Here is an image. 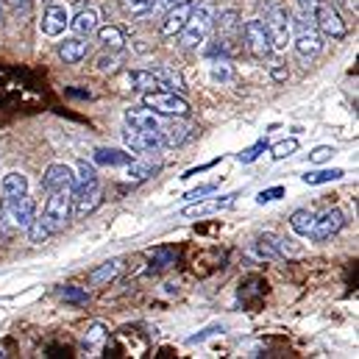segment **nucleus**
<instances>
[{"label":"nucleus","mask_w":359,"mask_h":359,"mask_svg":"<svg viewBox=\"0 0 359 359\" xmlns=\"http://www.w3.org/2000/svg\"><path fill=\"white\" fill-rule=\"evenodd\" d=\"M287 76H290V73H287V67H273V79H276V81H284Z\"/></svg>","instance_id":"nucleus-47"},{"label":"nucleus","mask_w":359,"mask_h":359,"mask_svg":"<svg viewBox=\"0 0 359 359\" xmlns=\"http://www.w3.org/2000/svg\"><path fill=\"white\" fill-rule=\"evenodd\" d=\"M120 8L128 17H145V14H151L154 0H120Z\"/></svg>","instance_id":"nucleus-32"},{"label":"nucleus","mask_w":359,"mask_h":359,"mask_svg":"<svg viewBox=\"0 0 359 359\" xmlns=\"http://www.w3.org/2000/svg\"><path fill=\"white\" fill-rule=\"evenodd\" d=\"M295 45V53L301 59H315L323 48V34L318 31L315 25V17H306V14H292V39Z\"/></svg>","instance_id":"nucleus-5"},{"label":"nucleus","mask_w":359,"mask_h":359,"mask_svg":"<svg viewBox=\"0 0 359 359\" xmlns=\"http://www.w3.org/2000/svg\"><path fill=\"white\" fill-rule=\"evenodd\" d=\"M215 14H217V3L215 0H198L192 3V11L187 17V25L181 28V48L192 50V48H201L206 42V36L212 34V22H215Z\"/></svg>","instance_id":"nucleus-1"},{"label":"nucleus","mask_w":359,"mask_h":359,"mask_svg":"<svg viewBox=\"0 0 359 359\" xmlns=\"http://www.w3.org/2000/svg\"><path fill=\"white\" fill-rule=\"evenodd\" d=\"M217 332H223V326H209V329H203L201 334H195V337H189V343L195 346V343H203L206 337H212V334H217Z\"/></svg>","instance_id":"nucleus-43"},{"label":"nucleus","mask_w":359,"mask_h":359,"mask_svg":"<svg viewBox=\"0 0 359 359\" xmlns=\"http://www.w3.org/2000/svg\"><path fill=\"white\" fill-rule=\"evenodd\" d=\"M312 223H315V212H312V209H295V212L290 215V229H292L298 237H309Z\"/></svg>","instance_id":"nucleus-25"},{"label":"nucleus","mask_w":359,"mask_h":359,"mask_svg":"<svg viewBox=\"0 0 359 359\" xmlns=\"http://www.w3.org/2000/svg\"><path fill=\"white\" fill-rule=\"evenodd\" d=\"M131 159L134 154L123 148H97L92 154V165H100V168H126Z\"/></svg>","instance_id":"nucleus-19"},{"label":"nucleus","mask_w":359,"mask_h":359,"mask_svg":"<svg viewBox=\"0 0 359 359\" xmlns=\"http://www.w3.org/2000/svg\"><path fill=\"white\" fill-rule=\"evenodd\" d=\"M128 84H131V90H140V92L162 90L154 70H131V73H128Z\"/></svg>","instance_id":"nucleus-24"},{"label":"nucleus","mask_w":359,"mask_h":359,"mask_svg":"<svg viewBox=\"0 0 359 359\" xmlns=\"http://www.w3.org/2000/svg\"><path fill=\"white\" fill-rule=\"evenodd\" d=\"M192 134H195V131L184 123V117H176V120H170V123H165V126L159 128V145H165V148H179V145L192 140Z\"/></svg>","instance_id":"nucleus-14"},{"label":"nucleus","mask_w":359,"mask_h":359,"mask_svg":"<svg viewBox=\"0 0 359 359\" xmlns=\"http://www.w3.org/2000/svg\"><path fill=\"white\" fill-rule=\"evenodd\" d=\"M0 192L3 198H20V195H28V179L22 173H6L0 181Z\"/></svg>","instance_id":"nucleus-23"},{"label":"nucleus","mask_w":359,"mask_h":359,"mask_svg":"<svg viewBox=\"0 0 359 359\" xmlns=\"http://www.w3.org/2000/svg\"><path fill=\"white\" fill-rule=\"evenodd\" d=\"M156 173H159V165H151V162H137V159H131V162L126 165L128 181H145V179H151V176H156Z\"/></svg>","instance_id":"nucleus-27"},{"label":"nucleus","mask_w":359,"mask_h":359,"mask_svg":"<svg viewBox=\"0 0 359 359\" xmlns=\"http://www.w3.org/2000/svg\"><path fill=\"white\" fill-rule=\"evenodd\" d=\"M220 159H223V156H220ZM220 159H212V162H206V165H201V168H192V170H187V173H184L181 179H192V176H198V173H203V170H209V168H215V165H217Z\"/></svg>","instance_id":"nucleus-44"},{"label":"nucleus","mask_w":359,"mask_h":359,"mask_svg":"<svg viewBox=\"0 0 359 359\" xmlns=\"http://www.w3.org/2000/svg\"><path fill=\"white\" fill-rule=\"evenodd\" d=\"M0 357H3V354H0Z\"/></svg>","instance_id":"nucleus-52"},{"label":"nucleus","mask_w":359,"mask_h":359,"mask_svg":"<svg viewBox=\"0 0 359 359\" xmlns=\"http://www.w3.org/2000/svg\"><path fill=\"white\" fill-rule=\"evenodd\" d=\"M343 176H346V170H340V168H323V170H312V173H306L301 179L309 187H318V184H329V181L343 179Z\"/></svg>","instance_id":"nucleus-28"},{"label":"nucleus","mask_w":359,"mask_h":359,"mask_svg":"<svg viewBox=\"0 0 359 359\" xmlns=\"http://www.w3.org/2000/svg\"><path fill=\"white\" fill-rule=\"evenodd\" d=\"M332 3H343V6H348L351 11H357V0H332Z\"/></svg>","instance_id":"nucleus-48"},{"label":"nucleus","mask_w":359,"mask_h":359,"mask_svg":"<svg viewBox=\"0 0 359 359\" xmlns=\"http://www.w3.org/2000/svg\"><path fill=\"white\" fill-rule=\"evenodd\" d=\"M212 192H217V184H203V187H195V189L184 192V201H201V198H206Z\"/></svg>","instance_id":"nucleus-39"},{"label":"nucleus","mask_w":359,"mask_h":359,"mask_svg":"<svg viewBox=\"0 0 359 359\" xmlns=\"http://www.w3.org/2000/svg\"><path fill=\"white\" fill-rule=\"evenodd\" d=\"M103 340H106V326L103 323H92L90 329H87V334H84V343L97 348Z\"/></svg>","instance_id":"nucleus-37"},{"label":"nucleus","mask_w":359,"mask_h":359,"mask_svg":"<svg viewBox=\"0 0 359 359\" xmlns=\"http://www.w3.org/2000/svg\"><path fill=\"white\" fill-rule=\"evenodd\" d=\"M97 181V170H95V165H87V162H81L79 165V173H76V181H73V189H84V187H90ZM70 189V192H73Z\"/></svg>","instance_id":"nucleus-33"},{"label":"nucleus","mask_w":359,"mask_h":359,"mask_svg":"<svg viewBox=\"0 0 359 359\" xmlns=\"http://www.w3.org/2000/svg\"><path fill=\"white\" fill-rule=\"evenodd\" d=\"M70 201H73V215H76V217H84V215L95 212V209L100 206V201H103L100 181H95L90 187H84V189H73V192H70Z\"/></svg>","instance_id":"nucleus-11"},{"label":"nucleus","mask_w":359,"mask_h":359,"mask_svg":"<svg viewBox=\"0 0 359 359\" xmlns=\"http://www.w3.org/2000/svg\"><path fill=\"white\" fill-rule=\"evenodd\" d=\"M67 95H73V97H90V92H81V90H67Z\"/></svg>","instance_id":"nucleus-49"},{"label":"nucleus","mask_w":359,"mask_h":359,"mask_svg":"<svg viewBox=\"0 0 359 359\" xmlns=\"http://www.w3.org/2000/svg\"><path fill=\"white\" fill-rule=\"evenodd\" d=\"M90 53V42L84 36H70L59 45V56L65 59V65H79L81 59H87Z\"/></svg>","instance_id":"nucleus-20"},{"label":"nucleus","mask_w":359,"mask_h":359,"mask_svg":"<svg viewBox=\"0 0 359 359\" xmlns=\"http://www.w3.org/2000/svg\"><path fill=\"white\" fill-rule=\"evenodd\" d=\"M73 181H76V173L73 168L67 165H50L42 176V187L45 192H70L73 189Z\"/></svg>","instance_id":"nucleus-13"},{"label":"nucleus","mask_w":359,"mask_h":359,"mask_svg":"<svg viewBox=\"0 0 359 359\" xmlns=\"http://www.w3.org/2000/svg\"><path fill=\"white\" fill-rule=\"evenodd\" d=\"M67 22H70L67 8H65V6L50 3V6L45 8L42 20H39V28H42V34H45V36H62V34L67 31Z\"/></svg>","instance_id":"nucleus-12"},{"label":"nucleus","mask_w":359,"mask_h":359,"mask_svg":"<svg viewBox=\"0 0 359 359\" xmlns=\"http://www.w3.org/2000/svg\"><path fill=\"white\" fill-rule=\"evenodd\" d=\"M120 268H123V262H120V259H111V262H106L103 268L92 270L90 281H92V284H103V281H111V278L120 273Z\"/></svg>","instance_id":"nucleus-30"},{"label":"nucleus","mask_w":359,"mask_h":359,"mask_svg":"<svg viewBox=\"0 0 359 359\" xmlns=\"http://www.w3.org/2000/svg\"><path fill=\"white\" fill-rule=\"evenodd\" d=\"M11 3H17V6H20V3H28V0H11Z\"/></svg>","instance_id":"nucleus-51"},{"label":"nucleus","mask_w":359,"mask_h":359,"mask_svg":"<svg viewBox=\"0 0 359 359\" xmlns=\"http://www.w3.org/2000/svg\"><path fill=\"white\" fill-rule=\"evenodd\" d=\"M231 65L226 62V56L223 59H217V62H212V81H220V84H226V81H231Z\"/></svg>","instance_id":"nucleus-36"},{"label":"nucleus","mask_w":359,"mask_h":359,"mask_svg":"<svg viewBox=\"0 0 359 359\" xmlns=\"http://www.w3.org/2000/svg\"><path fill=\"white\" fill-rule=\"evenodd\" d=\"M265 151H268V140L262 137V140H257V142H254L251 148H245L243 154H237V159H240L243 165H251V162H257V159H259V156H262Z\"/></svg>","instance_id":"nucleus-35"},{"label":"nucleus","mask_w":359,"mask_h":359,"mask_svg":"<svg viewBox=\"0 0 359 359\" xmlns=\"http://www.w3.org/2000/svg\"><path fill=\"white\" fill-rule=\"evenodd\" d=\"M59 298L67 301V304H87L90 301V292L81 290V287H76V284H65V287H59Z\"/></svg>","instance_id":"nucleus-31"},{"label":"nucleus","mask_w":359,"mask_h":359,"mask_svg":"<svg viewBox=\"0 0 359 359\" xmlns=\"http://www.w3.org/2000/svg\"><path fill=\"white\" fill-rule=\"evenodd\" d=\"M42 217L45 223L50 226V231H62L67 226V220L73 217V201H70V192H48V203L42 209Z\"/></svg>","instance_id":"nucleus-8"},{"label":"nucleus","mask_w":359,"mask_h":359,"mask_svg":"<svg viewBox=\"0 0 359 359\" xmlns=\"http://www.w3.org/2000/svg\"><path fill=\"white\" fill-rule=\"evenodd\" d=\"M97 65H100V73H106V70L111 73V70H114V65H117V59H100Z\"/></svg>","instance_id":"nucleus-46"},{"label":"nucleus","mask_w":359,"mask_h":359,"mask_svg":"<svg viewBox=\"0 0 359 359\" xmlns=\"http://www.w3.org/2000/svg\"><path fill=\"white\" fill-rule=\"evenodd\" d=\"M278 198H284V187H270V189H262L259 195H257V203H270V201H278Z\"/></svg>","instance_id":"nucleus-40"},{"label":"nucleus","mask_w":359,"mask_h":359,"mask_svg":"<svg viewBox=\"0 0 359 359\" xmlns=\"http://www.w3.org/2000/svg\"><path fill=\"white\" fill-rule=\"evenodd\" d=\"M34 217H36V203H34L31 195L0 201V231H3V237H11L14 231L28 229V223Z\"/></svg>","instance_id":"nucleus-3"},{"label":"nucleus","mask_w":359,"mask_h":359,"mask_svg":"<svg viewBox=\"0 0 359 359\" xmlns=\"http://www.w3.org/2000/svg\"><path fill=\"white\" fill-rule=\"evenodd\" d=\"M95 31H97V42L109 50H123L126 42H128L123 28H117V25H103V28H95Z\"/></svg>","instance_id":"nucleus-22"},{"label":"nucleus","mask_w":359,"mask_h":359,"mask_svg":"<svg viewBox=\"0 0 359 359\" xmlns=\"http://www.w3.org/2000/svg\"><path fill=\"white\" fill-rule=\"evenodd\" d=\"M234 198H237V192H229V195H220V198H212V201H195L192 206H184L181 209V215L184 217H203V215H215V212H220V209H226V206H231L234 203Z\"/></svg>","instance_id":"nucleus-16"},{"label":"nucleus","mask_w":359,"mask_h":359,"mask_svg":"<svg viewBox=\"0 0 359 359\" xmlns=\"http://www.w3.org/2000/svg\"><path fill=\"white\" fill-rule=\"evenodd\" d=\"M179 257L173 254V251H154V262H156V268H168V265H173Z\"/></svg>","instance_id":"nucleus-41"},{"label":"nucleus","mask_w":359,"mask_h":359,"mask_svg":"<svg viewBox=\"0 0 359 359\" xmlns=\"http://www.w3.org/2000/svg\"><path fill=\"white\" fill-rule=\"evenodd\" d=\"M312 17H315V25H318V31H320L323 36H329V39H346L348 28H346V22H343V17H340L337 3H332V0H318Z\"/></svg>","instance_id":"nucleus-7"},{"label":"nucleus","mask_w":359,"mask_h":359,"mask_svg":"<svg viewBox=\"0 0 359 359\" xmlns=\"http://www.w3.org/2000/svg\"><path fill=\"white\" fill-rule=\"evenodd\" d=\"M25 231H28V240H31L34 245H42L48 237H53V231H50V226L45 223V217H34Z\"/></svg>","instance_id":"nucleus-29"},{"label":"nucleus","mask_w":359,"mask_h":359,"mask_svg":"<svg viewBox=\"0 0 359 359\" xmlns=\"http://www.w3.org/2000/svg\"><path fill=\"white\" fill-rule=\"evenodd\" d=\"M67 28H73L76 36H90V34H95V28H97V14H95L92 8H81V11L67 22Z\"/></svg>","instance_id":"nucleus-21"},{"label":"nucleus","mask_w":359,"mask_h":359,"mask_svg":"<svg viewBox=\"0 0 359 359\" xmlns=\"http://www.w3.org/2000/svg\"><path fill=\"white\" fill-rule=\"evenodd\" d=\"M142 106H148L151 111L156 114H165V117H189V103L181 97L179 92L170 90H154L142 95Z\"/></svg>","instance_id":"nucleus-6"},{"label":"nucleus","mask_w":359,"mask_h":359,"mask_svg":"<svg viewBox=\"0 0 359 359\" xmlns=\"http://www.w3.org/2000/svg\"><path fill=\"white\" fill-rule=\"evenodd\" d=\"M181 0H154V8H151V14H165V11H170L173 6H179Z\"/></svg>","instance_id":"nucleus-42"},{"label":"nucleus","mask_w":359,"mask_h":359,"mask_svg":"<svg viewBox=\"0 0 359 359\" xmlns=\"http://www.w3.org/2000/svg\"><path fill=\"white\" fill-rule=\"evenodd\" d=\"M343 226H346V215L340 209H326L320 217L315 215V223H312L309 237H312V243H329Z\"/></svg>","instance_id":"nucleus-10"},{"label":"nucleus","mask_w":359,"mask_h":359,"mask_svg":"<svg viewBox=\"0 0 359 359\" xmlns=\"http://www.w3.org/2000/svg\"><path fill=\"white\" fill-rule=\"evenodd\" d=\"M189 11H192V3H187V0H181L179 6H173L170 11H165V20H162V36H179L181 28L187 25V17H189Z\"/></svg>","instance_id":"nucleus-17"},{"label":"nucleus","mask_w":359,"mask_h":359,"mask_svg":"<svg viewBox=\"0 0 359 359\" xmlns=\"http://www.w3.org/2000/svg\"><path fill=\"white\" fill-rule=\"evenodd\" d=\"M334 156V148L332 145H318L312 154H309V162L312 165H323V162H329Z\"/></svg>","instance_id":"nucleus-38"},{"label":"nucleus","mask_w":359,"mask_h":359,"mask_svg":"<svg viewBox=\"0 0 359 359\" xmlns=\"http://www.w3.org/2000/svg\"><path fill=\"white\" fill-rule=\"evenodd\" d=\"M243 36H245V48L254 59H268L273 53V42H270V34L262 20H248L243 25Z\"/></svg>","instance_id":"nucleus-9"},{"label":"nucleus","mask_w":359,"mask_h":359,"mask_svg":"<svg viewBox=\"0 0 359 359\" xmlns=\"http://www.w3.org/2000/svg\"><path fill=\"white\" fill-rule=\"evenodd\" d=\"M262 22L268 28L273 50H287L290 39H292V11L278 0H268Z\"/></svg>","instance_id":"nucleus-4"},{"label":"nucleus","mask_w":359,"mask_h":359,"mask_svg":"<svg viewBox=\"0 0 359 359\" xmlns=\"http://www.w3.org/2000/svg\"><path fill=\"white\" fill-rule=\"evenodd\" d=\"M295 151H298V140H295V137H290V140H281V142H276V145L270 148V154H273V159H276V162H281V159L292 156Z\"/></svg>","instance_id":"nucleus-34"},{"label":"nucleus","mask_w":359,"mask_h":359,"mask_svg":"<svg viewBox=\"0 0 359 359\" xmlns=\"http://www.w3.org/2000/svg\"><path fill=\"white\" fill-rule=\"evenodd\" d=\"M315 3H318V0H295V6H298V14H306V17H312V11H315Z\"/></svg>","instance_id":"nucleus-45"},{"label":"nucleus","mask_w":359,"mask_h":359,"mask_svg":"<svg viewBox=\"0 0 359 359\" xmlns=\"http://www.w3.org/2000/svg\"><path fill=\"white\" fill-rule=\"evenodd\" d=\"M123 142H126V148H128L131 154H148V151H156V148H159V140H156V137H151V134H145V131H137V128H131V126H126Z\"/></svg>","instance_id":"nucleus-18"},{"label":"nucleus","mask_w":359,"mask_h":359,"mask_svg":"<svg viewBox=\"0 0 359 359\" xmlns=\"http://www.w3.org/2000/svg\"><path fill=\"white\" fill-rule=\"evenodd\" d=\"M156 73V79H159V87L162 90H170V92H184V79H181V73H176L173 67H156L154 70Z\"/></svg>","instance_id":"nucleus-26"},{"label":"nucleus","mask_w":359,"mask_h":359,"mask_svg":"<svg viewBox=\"0 0 359 359\" xmlns=\"http://www.w3.org/2000/svg\"><path fill=\"white\" fill-rule=\"evenodd\" d=\"M126 126H131V128H137V131H145V134H151V137H156V140H159V128H162V123L156 120V111H151L148 106L128 109V111H126Z\"/></svg>","instance_id":"nucleus-15"},{"label":"nucleus","mask_w":359,"mask_h":359,"mask_svg":"<svg viewBox=\"0 0 359 359\" xmlns=\"http://www.w3.org/2000/svg\"><path fill=\"white\" fill-rule=\"evenodd\" d=\"M0 28H3V6H0Z\"/></svg>","instance_id":"nucleus-50"},{"label":"nucleus","mask_w":359,"mask_h":359,"mask_svg":"<svg viewBox=\"0 0 359 359\" xmlns=\"http://www.w3.org/2000/svg\"><path fill=\"white\" fill-rule=\"evenodd\" d=\"M215 50L220 56H237L243 50V20L234 8H226L220 14H215Z\"/></svg>","instance_id":"nucleus-2"}]
</instances>
